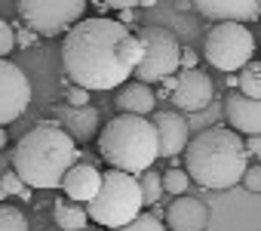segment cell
I'll use <instances>...</instances> for the list:
<instances>
[{"label": "cell", "mask_w": 261, "mask_h": 231, "mask_svg": "<svg viewBox=\"0 0 261 231\" xmlns=\"http://www.w3.org/2000/svg\"><path fill=\"white\" fill-rule=\"evenodd\" d=\"M142 62V43L117 19L89 16L77 22L62 40V68L74 86L120 89Z\"/></svg>", "instance_id": "cell-1"}, {"label": "cell", "mask_w": 261, "mask_h": 231, "mask_svg": "<svg viewBox=\"0 0 261 231\" xmlns=\"http://www.w3.org/2000/svg\"><path fill=\"white\" fill-rule=\"evenodd\" d=\"M80 164V148L74 139L53 121H37L13 148L10 170L34 188H62L65 173Z\"/></svg>", "instance_id": "cell-2"}, {"label": "cell", "mask_w": 261, "mask_h": 231, "mask_svg": "<svg viewBox=\"0 0 261 231\" xmlns=\"http://www.w3.org/2000/svg\"><path fill=\"white\" fill-rule=\"evenodd\" d=\"M249 170V154L243 136L227 127H209L197 133L185 148V173L203 188H233Z\"/></svg>", "instance_id": "cell-3"}, {"label": "cell", "mask_w": 261, "mask_h": 231, "mask_svg": "<svg viewBox=\"0 0 261 231\" xmlns=\"http://www.w3.org/2000/svg\"><path fill=\"white\" fill-rule=\"evenodd\" d=\"M98 154L111 170L142 176L154 167L160 157L157 151V130L148 118H133V114H117L98 130Z\"/></svg>", "instance_id": "cell-4"}, {"label": "cell", "mask_w": 261, "mask_h": 231, "mask_svg": "<svg viewBox=\"0 0 261 231\" xmlns=\"http://www.w3.org/2000/svg\"><path fill=\"white\" fill-rule=\"evenodd\" d=\"M142 210H145V203H142L139 179L129 173H120V170H105L95 200L86 203L89 222H95V228H108V231L129 225L136 216H142Z\"/></svg>", "instance_id": "cell-5"}, {"label": "cell", "mask_w": 261, "mask_h": 231, "mask_svg": "<svg viewBox=\"0 0 261 231\" xmlns=\"http://www.w3.org/2000/svg\"><path fill=\"white\" fill-rule=\"evenodd\" d=\"M136 40L142 43V62L136 65L133 77L145 86L163 83L169 77L178 74V56H181V43L169 28L160 25H142Z\"/></svg>", "instance_id": "cell-6"}, {"label": "cell", "mask_w": 261, "mask_h": 231, "mask_svg": "<svg viewBox=\"0 0 261 231\" xmlns=\"http://www.w3.org/2000/svg\"><path fill=\"white\" fill-rule=\"evenodd\" d=\"M203 59L224 74L243 71L255 59V37L246 25H212L203 40Z\"/></svg>", "instance_id": "cell-7"}, {"label": "cell", "mask_w": 261, "mask_h": 231, "mask_svg": "<svg viewBox=\"0 0 261 231\" xmlns=\"http://www.w3.org/2000/svg\"><path fill=\"white\" fill-rule=\"evenodd\" d=\"M86 0H22L19 16L25 28L37 37H59L68 34L77 22L86 19Z\"/></svg>", "instance_id": "cell-8"}, {"label": "cell", "mask_w": 261, "mask_h": 231, "mask_svg": "<svg viewBox=\"0 0 261 231\" xmlns=\"http://www.w3.org/2000/svg\"><path fill=\"white\" fill-rule=\"evenodd\" d=\"M31 105V80L28 74L13 65L10 59H0V127L19 121Z\"/></svg>", "instance_id": "cell-9"}, {"label": "cell", "mask_w": 261, "mask_h": 231, "mask_svg": "<svg viewBox=\"0 0 261 231\" xmlns=\"http://www.w3.org/2000/svg\"><path fill=\"white\" fill-rule=\"evenodd\" d=\"M215 99V86L209 80V74H203L200 68L194 71H178L175 74V89L169 93V102L175 105V111H206Z\"/></svg>", "instance_id": "cell-10"}, {"label": "cell", "mask_w": 261, "mask_h": 231, "mask_svg": "<svg viewBox=\"0 0 261 231\" xmlns=\"http://www.w3.org/2000/svg\"><path fill=\"white\" fill-rule=\"evenodd\" d=\"M49 121L59 124V127L74 139V145H77V142H89V139H95V133L101 130V118H98V108H95V105L71 108V105L59 102V105L53 108V118H49Z\"/></svg>", "instance_id": "cell-11"}, {"label": "cell", "mask_w": 261, "mask_h": 231, "mask_svg": "<svg viewBox=\"0 0 261 231\" xmlns=\"http://www.w3.org/2000/svg\"><path fill=\"white\" fill-rule=\"evenodd\" d=\"M151 124L157 130V151H160V157L185 154V148L191 142V127H188V121L178 111H169V108L166 111H154Z\"/></svg>", "instance_id": "cell-12"}, {"label": "cell", "mask_w": 261, "mask_h": 231, "mask_svg": "<svg viewBox=\"0 0 261 231\" xmlns=\"http://www.w3.org/2000/svg\"><path fill=\"white\" fill-rule=\"evenodd\" d=\"M194 10L206 19H212L215 25L227 22V25H249L261 19V7L258 0H194Z\"/></svg>", "instance_id": "cell-13"}, {"label": "cell", "mask_w": 261, "mask_h": 231, "mask_svg": "<svg viewBox=\"0 0 261 231\" xmlns=\"http://www.w3.org/2000/svg\"><path fill=\"white\" fill-rule=\"evenodd\" d=\"M224 118H227V130H233L237 136H258L261 139V99H246L237 89H230L224 96Z\"/></svg>", "instance_id": "cell-14"}, {"label": "cell", "mask_w": 261, "mask_h": 231, "mask_svg": "<svg viewBox=\"0 0 261 231\" xmlns=\"http://www.w3.org/2000/svg\"><path fill=\"white\" fill-rule=\"evenodd\" d=\"M98 188H101V170L95 164H86V160L74 164L62 179V191L71 203H83V206L92 203Z\"/></svg>", "instance_id": "cell-15"}, {"label": "cell", "mask_w": 261, "mask_h": 231, "mask_svg": "<svg viewBox=\"0 0 261 231\" xmlns=\"http://www.w3.org/2000/svg\"><path fill=\"white\" fill-rule=\"evenodd\" d=\"M163 225H169V231H203L209 225V210L200 197H175L163 213Z\"/></svg>", "instance_id": "cell-16"}, {"label": "cell", "mask_w": 261, "mask_h": 231, "mask_svg": "<svg viewBox=\"0 0 261 231\" xmlns=\"http://www.w3.org/2000/svg\"><path fill=\"white\" fill-rule=\"evenodd\" d=\"M117 111L120 114H133V118H148L157 108V93L154 86H145L139 80H126L120 89H117V99H114Z\"/></svg>", "instance_id": "cell-17"}, {"label": "cell", "mask_w": 261, "mask_h": 231, "mask_svg": "<svg viewBox=\"0 0 261 231\" xmlns=\"http://www.w3.org/2000/svg\"><path fill=\"white\" fill-rule=\"evenodd\" d=\"M53 219L59 225V231H83L89 228V216H86V206L83 203H71L68 197H59L56 206H53Z\"/></svg>", "instance_id": "cell-18"}, {"label": "cell", "mask_w": 261, "mask_h": 231, "mask_svg": "<svg viewBox=\"0 0 261 231\" xmlns=\"http://www.w3.org/2000/svg\"><path fill=\"white\" fill-rule=\"evenodd\" d=\"M237 93L246 99H261V59H252L240 77H237Z\"/></svg>", "instance_id": "cell-19"}, {"label": "cell", "mask_w": 261, "mask_h": 231, "mask_svg": "<svg viewBox=\"0 0 261 231\" xmlns=\"http://www.w3.org/2000/svg\"><path fill=\"white\" fill-rule=\"evenodd\" d=\"M139 179V191H142V203L145 206H157L166 194H163V179H160V173L157 170H145L142 176H136Z\"/></svg>", "instance_id": "cell-20"}, {"label": "cell", "mask_w": 261, "mask_h": 231, "mask_svg": "<svg viewBox=\"0 0 261 231\" xmlns=\"http://www.w3.org/2000/svg\"><path fill=\"white\" fill-rule=\"evenodd\" d=\"M0 231H28V216L22 206L0 203Z\"/></svg>", "instance_id": "cell-21"}, {"label": "cell", "mask_w": 261, "mask_h": 231, "mask_svg": "<svg viewBox=\"0 0 261 231\" xmlns=\"http://www.w3.org/2000/svg\"><path fill=\"white\" fill-rule=\"evenodd\" d=\"M160 179H163V194H172V197H185L188 194V188H191V179H188V173L185 170H166V173H160Z\"/></svg>", "instance_id": "cell-22"}, {"label": "cell", "mask_w": 261, "mask_h": 231, "mask_svg": "<svg viewBox=\"0 0 261 231\" xmlns=\"http://www.w3.org/2000/svg\"><path fill=\"white\" fill-rule=\"evenodd\" d=\"M0 188L7 191V197H22V203L31 200V188H28L13 170H4V173H0Z\"/></svg>", "instance_id": "cell-23"}, {"label": "cell", "mask_w": 261, "mask_h": 231, "mask_svg": "<svg viewBox=\"0 0 261 231\" xmlns=\"http://www.w3.org/2000/svg\"><path fill=\"white\" fill-rule=\"evenodd\" d=\"M114 231H166V225L160 222V219H154L151 213H142V216H136L129 225H123V228H114Z\"/></svg>", "instance_id": "cell-24"}, {"label": "cell", "mask_w": 261, "mask_h": 231, "mask_svg": "<svg viewBox=\"0 0 261 231\" xmlns=\"http://www.w3.org/2000/svg\"><path fill=\"white\" fill-rule=\"evenodd\" d=\"M62 99H65V105H71V108H86V105H92V102H89L92 93H86V89H80V86H74V83H65Z\"/></svg>", "instance_id": "cell-25"}, {"label": "cell", "mask_w": 261, "mask_h": 231, "mask_svg": "<svg viewBox=\"0 0 261 231\" xmlns=\"http://www.w3.org/2000/svg\"><path fill=\"white\" fill-rule=\"evenodd\" d=\"M16 50V31L7 19H0V59H7Z\"/></svg>", "instance_id": "cell-26"}, {"label": "cell", "mask_w": 261, "mask_h": 231, "mask_svg": "<svg viewBox=\"0 0 261 231\" xmlns=\"http://www.w3.org/2000/svg\"><path fill=\"white\" fill-rule=\"evenodd\" d=\"M243 188L249 191V194H261V164H252L246 173H243Z\"/></svg>", "instance_id": "cell-27"}, {"label": "cell", "mask_w": 261, "mask_h": 231, "mask_svg": "<svg viewBox=\"0 0 261 231\" xmlns=\"http://www.w3.org/2000/svg\"><path fill=\"white\" fill-rule=\"evenodd\" d=\"M200 65V53L191 50V47H181V56H178V71H194Z\"/></svg>", "instance_id": "cell-28"}, {"label": "cell", "mask_w": 261, "mask_h": 231, "mask_svg": "<svg viewBox=\"0 0 261 231\" xmlns=\"http://www.w3.org/2000/svg\"><path fill=\"white\" fill-rule=\"evenodd\" d=\"M34 43H37V34H31V31H28V28L22 25V28L16 31V47H22V50H28V47H34Z\"/></svg>", "instance_id": "cell-29"}, {"label": "cell", "mask_w": 261, "mask_h": 231, "mask_svg": "<svg viewBox=\"0 0 261 231\" xmlns=\"http://www.w3.org/2000/svg\"><path fill=\"white\" fill-rule=\"evenodd\" d=\"M243 145H246V154H249V157H261V139H258V136L246 139Z\"/></svg>", "instance_id": "cell-30"}, {"label": "cell", "mask_w": 261, "mask_h": 231, "mask_svg": "<svg viewBox=\"0 0 261 231\" xmlns=\"http://www.w3.org/2000/svg\"><path fill=\"white\" fill-rule=\"evenodd\" d=\"M117 22H120L123 28H126V25H136V10H120V19H117Z\"/></svg>", "instance_id": "cell-31"}, {"label": "cell", "mask_w": 261, "mask_h": 231, "mask_svg": "<svg viewBox=\"0 0 261 231\" xmlns=\"http://www.w3.org/2000/svg\"><path fill=\"white\" fill-rule=\"evenodd\" d=\"M7 145H10V133H7V130H4V127H0V151H4V148H7Z\"/></svg>", "instance_id": "cell-32"}, {"label": "cell", "mask_w": 261, "mask_h": 231, "mask_svg": "<svg viewBox=\"0 0 261 231\" xmlns=\"http://www.w3.org/2000/svg\"><path fill=\"white\" fill-rule=\"evenodd\" d=\"M4 200H7V191H4V188H0V203H4Z\"/></svg>", "instance_id": "cell-33"}, {"label": "cell", "mask_w": 261, "mask_h": 231, "mask_svg": "<svg viewBox=\"0 0 261 231\" xmlns=\"http://www.w3.org/2000/svg\"><path fill=\"white\" fill-rule=\"evenodd\" d=\"M83 231H101V228H95V225H89V228H83Z\"/></svg>", "instance_id": "cell-34"}, {"label": "cell", "mask_w": 261, "mask_h": 231, "mask_svg": "<svg viewBox=\"0 0 261 231\" xmlns=\"http://www.w3.org/2000/svg\"><path fill=\"white\" fill-rule=\"evenodd\" d=\"M258 7H261V4H258Z\"/></svg>", "instance_id": "cell-35"}]
</instances>
